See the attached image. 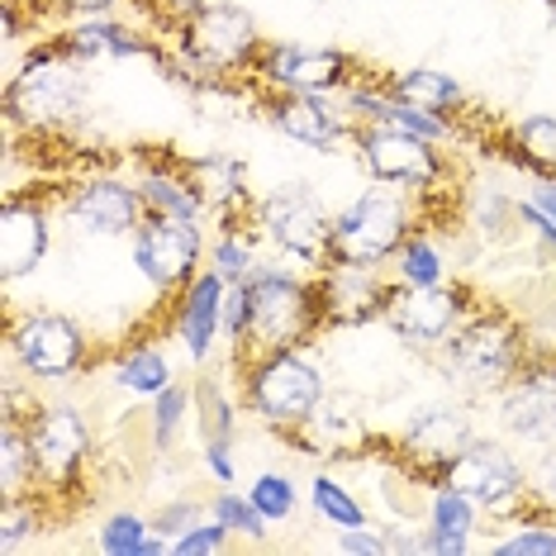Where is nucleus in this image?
Instances as JSON below:
<instances>
[{
    "label": "nucleus",
    "mask_w": 556,
    "mask_h": 556,
    "mask_svg": "<svg viewBox=\"0 0 556 556\" xmlns=\"http://www.w3.org/2000/svg\"><path fill=\"white\" fill-rule=\"evenodd\" d=\"M319 286H305L286 271H252L243 281V333H238V343L248 348L252 362L300 348L319 328Z\"/></svg>",
    "instance_id": "f257e3e1"
},
{
    "label": "nucleus",
    "mask_w": 556,
    "mask_h": 556,
    "mask_svg": "<svg viewBox=\"0 0 556 556\" xmlns=\"http://www.w3.org/2000/svg\"><path fill=\"white\" fill-rule=\"evenodd\" d=\"M409 243V210L386 191H366L333 219V267H376Z\"/></svg>",
    "instance_id": "f03ea898"
},
{
    "label": "nucleus",
    "mask_w": 556,
    "mask_h": 556,
    "mask_svg": "<svg viewBox=\"0 0 556 556\" xmlns=\"http://www.w3.org/2000/svg\"><path fill=\"white\" fill-rule=\"evenodd\" d=\"M324 400V381L319 371L300 357L295 348L290 352H271V357H257L248 371V404L257 419H267L276 428H300L305 419L319 414Z\"/></svg>",
    "instance_id": "7ed1b4c3"
},
{
    "label": "nucleus",
    "mask_w": 556,
    "mask_h": 556,
    "mask_svg": "<svg viewBox=\"0 0 556 556\" xmlns=\"http://www.w3.org/2000/svg\"><path fill=\"white\" fill-rule=\"evenodd\" d=\"M67 48H43L10 81V119L15 124H67L81 115V72Z\"/></svg>",
    "instance_id": "20e7f679"
},
{
    "label": "nucleus",
    "mask_w": 556,
    "mask_h": 556,
    "mask_svg": "<svg viewBox=\"0 0 556 556\" xmlns=\"http://www.w3.org/2000/svg\"><path fill=\"white\" fill-rule=\"evenodd\" d=\"M257 20L229 0H210V5L191 10L181 29V53L200 72H238L243 62L257 58Z\"/></svg>",
    "instance_id": "39448f33"
},
{
    "label": "nucleus",
    "mask_w": 556,
    "mask_h": 556,
    "mask_svg": "<svg viewBox=\"0 0 556 556\" xmlns=\"http://www.w3.org/2000/svg\"><path fill=\"white\" fill-rule=\"evenodd\" d=\"M138 271L148 276L157 290H172L181 281H191L200 267V252H205V238H200V219H181V214H157L148 210V219L138 224Z\"/></svg>",
    "instance_id": "423d86ee"
},
{
    "label": "nucleus",
    "mask_w": 556,
    "mask_h": 556,
    "mask_svg": "<svg viewBox=\"0 0 556 556\" xmlns=\"http://www.w3.org/2000/svg\"><path fill=\"white\" fill-rule=\"evenodd\" d=\"M10 352L29 376H43V381H62L86 362V333L77 319L67 314H29L10 328Z\"/></svg>",
    "instance_id": "0eeeda50"
},
{
    "label": "nucleus",
    "mask_w": 556,
    "mask_h": 556,
    "mask_svg": "<svg viewBox=\"0 0 556 556\" xmlns=\"http://www.w3.org/2000/svg\"><path fill=\"white\" fill-rule=\"evenodd\" d=\"M262 229H267L290 257L314 262V267L333 262V219H328L319 210V200L309 191H300V186H286V191L262 200Z\"/></svg>",
    "instance_id": "6e6552de"
},
{
    "label": "nucleus",
    "mask_w": 556,
    "mask_h": 556,
    "mask_svg": "<svg viewBox=\"0 0 556 556\" xmlns=\"http://www.w3.org/2000/svg\"><path fill=\"white\" fill-rule=\"evenodd\" d=\"M29 447H34V476L48 490H67L81 471L86 452H91V433H86L81 414L72 404H48L43 414L29 419Z\"/></svg>",
    "instance_id": "1a4fd4ad"
},
{
    "label": "nucleus",
    "mask_w": 556,
    "mask_h": 556,
    "mask_svg": "<svg viewBox=\"0 0 556 556\" xmlns=\"http://www.w3.org/2000/svg\"><path fill=\"white\" fill-rule=\"evenodd\" d=\"M386 324L395 328L404 343H447L462 324V290L457 286H390Z\"/></svg>",
    "instance_id": "9d476101"
},
{
    "label": "nucleus",
    "mask_w": 556,
    "mask_h": 556,
    "mask_svg": "<svg viewBox=\"0 0 556 556\" xmlns=\"http://www.w3.org/2000/svg\"><path fill=\"white\" fill-rule=\"evenodd\" d=\"M362 162L386 186H433L442 176V157L433 153V138L386 129V124H371L362 134Z\"/></svg>",
    "instance_id": "9b49d317"
},
{
    "label": "nucleus",
    "mask_w": 556,
    "mask_h": 556,
    "mask_svg": "<svg viewBox=\"0 0 556 556\" xmlns=\"http://www.w3.org/2000/svg\"><path fill=\"white\" fill-rule=\"evenodd\" d=\"M447 357L471 386H500L518 366V333L504 319H476L462 324L447 338Z\"/></svg>",
    "instance_id": "f8f14e48"
},
{
    "label": "nucleus",
    "mask_w": 556,
    "mask_h": 556,
    "mask_svg": "<svg viewBox=\"0 0 556 556\" xmlns=\"http://www.w3.org/2000/svg\"><path fill=\"white\" fill-rule=\"evenodd\" d=\"M442 485L462 490V495L490 504V509H504V504H514L518 495H523V471H518L500 447L471 442V447H466L462 457L442 471Z\"/></svg>",
    "instance_id": "ddd939ff"
},
{
    "label": "nucleus",
    "mask_w": 556,
    "mask_h": 556,
    "mask_svg": "<svg viewBox=\"0 0 556 556\" xmlns=\"http://www.w3.org/2000/svg\"><path fill=\"white\" fill-rule=\"evenodd\" d=\"M262 77L281 91H333L348 81V58L333 48H300V43H276L262 48Z\"/></svg>",
    "instance_id": "4468645a"
},
{
    "label": "nucleus",
    "mask_w": 556,
    "mask_h": 556,
    "mask_svg": "<svg viewBox=\"0 0 556 556\" xmlns=\"http://www.w3.org/2000/svg\"><path fill=\"white\" fill-rule=\"evenodd\" d=\"M67 214L86 233H105V238L138 233V224H143V191H129V186L110 181V176H96V181H86L67 200Z\"/></svg>",
    "instance_id": "2eb2a0df"
},
{
    "label": "nucleus",
    "mask_w": 556,
    "mask_h": 556,
    "mask_svg": "<svg viewBox=\"0 0 556 556\" xmlns=\"http://www.w3.org/2000/svg\"><path fill=\"white\" fill-rule=\"evenodd\" d=\"M319 300H324L328 319H338V324H366V319H376V314H386L390 286L376 276V267H348V262H338V271L324 276Z\"/></svg>",
    "instance_id": "dca6fc26"
},
{
    "label": "nucleus",
    "mask_w": 556,
    "mask_h": 556,
    "mask_svg": "<svg viewBox=\"0 0 556 556\" xmlns=\"http://www.w3.org/2000/svg\"><path fill=\"white\" fill-rule=\"evenodd\" d=\"M48 219L34 200H10L0 219V281H20L43 262Z\"/></svg>",
    "instance_id": "f3484780"
},
{
    "label": "nucleus",
    "mask_w": 556,
    "mask_h": 556,
    "mask_svg": "<svg viewBox=\"0 0 556 556\" xmlns=\"http://www.w3.org/2000/svg\"><path fill=\"white\" fill-rule=\"evenodd\" d=\"M271 119L286 138H295L305 148H333L343 138V119L328 110L319 91H281V100L271 105Z\"/></svg>",
    "instance_id": "a211bd4d"
},
{
    "label": "nucleus",
    "mask_w": 556,
    "mask_h": 556,
    "mask_svg": "<svg viewBox=\"0 0 556 556\" xmlns=\"http://www.w3.org/2000/svg\"><path fill=\"white\" fill-rule=\"evenodd\" d=\"M224 295H229V281L219 271H200L191 281V295L181 305V343L195 362L210 357L214 333L224 328Z\"/></svg>",
    "instance_id": "6ab92c4d"
},
{
    "label": "nucleus",
    "mask_w": 556,
    "mask_h": 556,
    "mask_svg": "<svg viewBox=\"0 0 556 556\" xmlns=\"http://www.w3.org/2000/svg\"><path fill=\"white\" fill-rule=\"evenodd\" d=\"M466 447H471V428H466V419L457 409H433V414H424V419L409 428V457L433 466L438 476L447 471Z\"/></svg>",
    "instance_id": "aec40b11"
},
{
    "label": "nucleus",
    "mask_w": 556,
    "mask_h": 556,
    "mask_svg": "<svg viewBox=\"0 0 556 556\" xmlns=\"http://www.w3.org/2000/svg\"><path fill=\"white\" fill-rule=\"evenodd\" d=\"M504 419L523 438L552 433L556 428V371H528L509 390V400H504Z\"/></svg>",
    "instance_id": "412c9836"
},
{
    "label": "nucleus",
    "mask_w": 556,
    "mask_h": 556,
    "mask_svg": "<svg viewBox=\"0 0 556 556\" xmlns=\"http://www.w3.org/2000/svg\"><path fill=\"white\" fill-rule=\"evenodd\" d=\"M72 58H134V53H148V39L138 29L119 20H105V15H86L81 24H72L67 39H62Z\"/></svg>",
    "instance_id": "4be33fe9"
},
{
    "label": "nucleus",
    "mask_w": 556,
    "mask_h": 556,
    "mask_svg": "<svg viewBox=\"0 0 556 556\" xmlns=\"http://www.w3.org/2000/svg\"><path fill=\"white\" fill-rule=\"evenodd\" d=\"M390 96L404 100V105H414V110H424V115H438V119H447L452 110L462 105V86L438 67L400 72V77L390 81Z\"/></svg>",
    "instance_id": "5701e85b"
},
{
    "label": "nucleus",
    "mask_w": 556,
    "mask_h": 556,
    "mask_svg": "<svg viewBox=\"0 0 556 556\" xmlns=\"http://www.w3.org/2000/svg\"><path fill=\"white\" fill-rule=\"evenodd\" d=\"M186 176H191V186L205 200V210H233V200L243 195V167L233 157H205Z\"/></svg>",
    "instance_id": "b1692460"
},
{
    "label": "nucleus",
    "mask_w": 556,
    "mask_h": 556,
    "mask_svg": "<svg viewBox=\"0 0 556 556\" xmlns=\"http://www.w3.org/2000/svg\"><path fill=\"white\" fill-rule=\"evenodd\" d=\"M143 205L157 210V214H181V219H200L205 214V200H200V191L191 186V176H143Z\"/></svg>",
    "instance_id": "393cba45"
},
{
    "label": "nucleus",
    "mask_w": 556,
    "mask_h": 556,
    "mask_svg": "<svg viewBox=\"0 0 556 556\" xmlns=\"http://www.w3.org/2000/svg\"><path fill=\"white\" fill-rule=\"evenodd\" d=\"M115 381L124 390H138V395H162V390L172 386V371H167V362H162L157 348H134L129 357L119 362Z\"/></svg>",
    "instance_id": "a878e982"
},
{
    "label": "nucleus",
    "mask_w": 556,
    "mask_h": 556,
    "mask_svg": "<svg viewBox=\"0 0 556 556\" xmlns=\"http://www.w3.org/2000/svg\"><path fill=\"white\" fill-rule=\"evenodd\" d=\"M100 552H110V556H153V552H162V542L148 533L143 518L115 514V518H105V528H100Z\"/></svg>",
    "instance_id": "bb28decb"
},
{
    "label": "nucleus",
    "mask_w": 556,
    "mask_h": 556,
    "mask_svg": "<svg viewBox=\"0 0 556 556\" xmlns=\"http://www.w3.org/2000/svg\"><path fill=\"white\" fill-rule=\"evenodd\" d=\"M314 509H319L333 528H343V533H352V528H366V514H362V504L348 495L343 485H338L333 476H319L314 480Z\"/></svg>",
    "instance_id": "cd10ccee"
},
{
    "label": "nucleus",
    "mask_w": 556,
    "mask_h": 556,
    "mask_svg": "<svg viewBox=\"0 0 556 556\" xmlns=\"http://www.w3.org/2000/svg\"><path fill=\"white\" fill-rule=\"evenodd\" d=\"M518 148L542 172H556V115H528L518 124Z\"/></svg>",
    "instance_id": "c85d7f7f"
},
{
    "label": "nucleus",
    "mask_w": 556,
    "mask_h": 556,
    "mask_svg": "<svg viewBox=\"0 0 556 556\" xmlns=\"http://www.w3.org/2000/svg\"><path fill=\"white\" fill-rule=\"evenodd\" d=\"M400 281L404 286H438L442 281V257L433 243H424V238H409V243L400 248Z\"/></svg>",
    "instance_id": "c756f323"
},
{
    "label": "nucleus",
    "mask_w": 556,
    "mask_h": 556,
    "mask_svg": "<svg viewBox=\"0 0 556 556\" xmlns=\"http://www.w3.org/2000/svg\"><path fill=\"white\" fill-rule=\"evenodd\" d=\"M248 500L262 509V518H271V523H281V518H290V509H295V485H290L286 476L267 471V476H257V480H252V495H248Z\"/></svg>",
    "instance_id": "7c9ffc66"
},
{
    "label": "nucleus",
    "mask_w": 556,
    "mask_h": 556,
    "mask_svg": "<svg viewBox=\"0 0 556 556\" xmlns=\"http://www.w3.org/2000/svg\"><path fill=\"white\" fill-rule=\"evenodd\" d=\"M214 271H219L229 286H238V281H248L252 276V243L243 233H224L219 238V248H214Z\"/></svg>",
    "instance_id": "2f4dec72"
},
{
    "label": "nucleus",
    "mask_w": 556,
    "mask_h": 556,
    "mask_svg": "<svg viewBox=\"0 0 556 556\" xmlns=\"http://www.w3.org/2000/svg\"><path fill=\"white\" fill-rule=\"evenodd\" d=\"M433 533H471V495L442 485L433 500Z\"/></svg>",
    "instance_id": "473e14b6"
},
{
    "label": "nucleus",
    "mask_w": 556,
    "mask_h": 556,
    "mask_svg": "<svg viewBox=\"0 0 556 556\" xmlns=\"http://www.w3.org/2000/svg\"><path fill=\"white\" fill-rule=\"evenodd\" d=\"M214 518H219V523H229L233 533L262 538V509L252 500H243V495H229V490H224V495L214 500Z\"/></svg>",
    "instance_id": "72a5a7b5"
},
{
    "label": "nucleus",
    "mask_w": 556,
    "mask_h": 556,
    "mask_svg": "<svg viewBox=\"0 0 556 556\" xmlns=\"http://www.w3.org/2000/svg\"><path fill=\"white\" fill-rule=\"evenodd\" d=\"M229 533H233V528L219 523V518H214V523H195L191 533H181V538L172 542V552H176V556H210V552H224V547H229Z\"/></svg>",
    "instance_id": "f704fd0d"
},
{
    "label": "nucleus",
    "mask_w": 556,
    "mask_h": 556,
    "mask_svg": "<svg viewBox=\"0 0 556 556\" xmlns=\"http://www.w3.org/2000/svg\"><path fill=\"white\" fill-rule=\"evenodd\" d=\"M495 552L500 556H556V533H547V528H528V533L500 542Z\"/></svg>",
    "instance_id": "c9c22d12"
},
{
    "label": "nucleus",
    "mask_w": 556,
    "mask_h": 556,
    "mask_svg": "<svg viewBox=\"0 0 556 556\" xmlns=\"http://www.w3.org/2000/svg\"><path fill=\"white\" fill-rule=\"evenodd\" d=\"M191 409V395H186L181 386H167L157 395V442H172V428H176V419Z\"/></svg>",
    "instance_id": "e433bc0d"
},
{
    "label": "nucleus",
    "mask_w": 556,
    "mask_h": 556,
    "mask_svg": "<svg viewBox=\"0 0 556 556\" xmlns=\"http://www.w3.org/2000/svg\"><path fill=\"white\" fill-rule=\"evenodd\" d=\"M195 523H200V509H195V504H186V509H172V514L157 518L162 533H191Z\"/></svg>",
    "instance_id": "4c0bfd02"
},
{
    "label": "nucleus",
    "mask_w": 556,
    "mask_h": 556,
    "mask_svg": "<svg viewBox=\"0 0 556 556\" xmlns=\"http://www.w3.org/2000/svg\"><path fill=\"white\" fill-rule=\"evenodd\" d=\"M205 462H210V471L224 480V485H229L233 480V462H229V452H224V442H210L205 447Z\"/></svg>",
    "instance_id": "58836bf2"
},
{
    "label": "nucleus",
    "mask_w": 556,
    "mask_h": 556,
    "mask_svg": "<svg viewBox=\"0 0 556 556\" xmlns=\"http://www.w3.org/2000/svg\"><path fill=\"white\" fill-rule=\"evenodd\" d=\"M343 552L376 556V552H386V538H371V533H362V528H352V538H343Z\"/></svg>",
    "instance_id": "ea45409f"
},
{
    "label": "nucleus",
    "mask_w": 556,
    "mask_h": 556,
    "mask_svg": "<svg viewBox=\"0 0 556 556\" xmlns=\"http://www.w3.org/2000/svg\"><path fill=\"white\" fill-rule=\"evenodd\" d=\"M424 547L428 552H442V556H447V552H466V533H433Z\"/></svg>",
    "instance_id": "a19ab883"
},
{
    "label": "nucleus",
    "mask_w": 556,
    "mask_h": 556,
    "mask_svg": "<svg viewBox=\"0 0 556 556\" xmlns=\"http://www.w3.org/2000/svg\"><path fill=\"white\" fill-rule=\"evenodd\" d=\"M62 10H72V15H105L115 0H58Z\"/></svg>",
    "instance_id": "79ce46f5"
},
{
    "label": "nucleus",
    "mask_w": 556,
    "mask_h": 556,
    "mask_svg": "<svg viewBox=\"0 0 556 556\" xmlns=\"http://www.w3.org/2000/svg\"><path fill=\"white\" fill-rule=\"evenodd\" d=\"M533 205H542V210H547V214H552V219H556V181H542V186H538Z\"/></svg>",
    "instance_id": "37998d69"
}]
</instances>
